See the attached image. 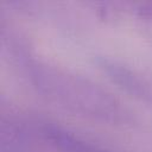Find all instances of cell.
I'll return each mask as SVG.
<instances>
[{"instance_id":"cell-1","label":"cell","mask_w":152,"mask_h":152,"mask_svg":"<svg viewBox=\"0 0 152 152\" xmlns=\"http://www.w3.org/2000/svg\"><path fill=\"white\" fill-rule=\"evenodd\" d=\"M34 86L58 103L87 115L102 119L116 118L119 104L108 93L77 75L49 65H32Z\"/></svg>"},{"instance_id":"cell-2","label":"cell","mask_w":152,"mask_h":152,"mask_svg":"<svg viewBox=\"0 0 152 152\" xmlns=\"http://www.w3.org/2000/svg\"><path fill=\"white\" fill-rule=\"evenodd\" d=\"M99 66L103 70V72L108 75V77L113 82L119 84L132 95L140 99H147L151 96L148 84L128 68L107 58H101L99 61Z\"/></svg>"},{"instance_id":"cell-3","label":"cell","mask_w":152,"mask_h":152,"mask_svg":"<svg viewBox=\"0 0 152 152\" xmlns=\"http://www.w3.org/2000/svg\"><path fill=\"white\" fill-rule=\"evenodd\" d=\"M44 135L58 152H110L56 125H46Z\"/></svg>"},{"instance_id":"cell-4","label":"cell","mask_w":152,"mask_h":152,"mask_svg":"<svg viewBox=\"0 0 152 152\" xmlns=\"http://www.w3.org/2000/svg\"><path fill=\"white\" fill-rule=\"evenodd\" d=\"M141 13L148 18H152V4H148L147 6H145L141 11Z\"/></svg>"}]
</instances>
